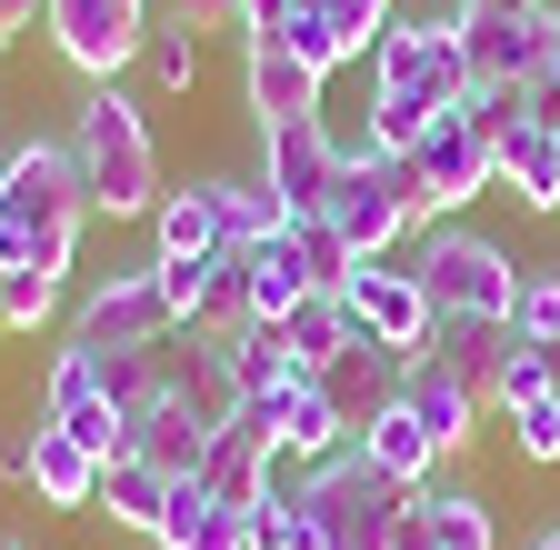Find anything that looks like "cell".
<instances>
[{"mask_svg":"<svg viewBox=\"0 0 560 550\" xmlns=\"http://www.w3.org/2000/svg\"><path fill=\"white\" fill-rule=\"evenodd\" d=\"M81 221H91V190H81V161H70V141H21L11 161H0V270H70V250H81Z\"/></svg>","mask_w":560,"mask_h":550,"instance_id":"1","label":"cell"},{"mask_svg":"<svg viewBox=\"0 0 560 550\" xmlns=\"http://www.w3.org/2000/svg\"><path fill=\"white\" fill-rule=\"evenodd\" d=\"M70 161H81L91 211H110V221L161 211V141H151V120H140V101L120 81H101L81 110H70Z\"/></svg>","mask_w":560,"mask_h":550,"instance_id":"2","label":"cell"},{"mask_svg":"<svg viewBox=\"0 0 560 550\" xmlns=\"http://www.w3.org/2000/svg\"><path fill=\"white\" fill-rule=\"evenodd\" d=\"M400 270L420 281V301L441 320H511V301H521V260L490 231H470V221H431Z\"/></svg>","mask_w":560,"mask_h":550,"instance_id":"3","label":"cell"},{"mask_svg":"<svg viewBox=\"0 0 560 550\" xmlns=\"http://www.w3.org/2000/svg\"><path fill=\"white\" fill-rule=\"evenodd\" d=\"M291 491H301V511H311V550H390V520H400V501H410V491H390V480L371 470L361 441H350L340 460H311Z\"/></svg>","mask_w":560,"mask_h":550,"instance_id":"4","label":"cell"},{"mask_svg":"<svg viewBox=\"0 0 560 550\" xmlns=\"http://www.w3.org/2000/svg\"><path fill=\"white\" fill-rule=\"evenodd\" d=\"M371 91L381 101H420V110H460L470 101V50H460V21H390L381 50H371Z\"/></svg>","mask_w":560,"mask_h":550,"instance_id":"5","label":"cell"},{"mask_svg":"<svg viewBox=\"0 0 560 550\" xmlns=\"http://www.w3.org/2000/svg\"><path fill=\"white\" fill-rule=\"evenodd\" d=\"M320 211H330V231L361 260H390L420 231V180H410V161H340V180H330Z\"/></svg>","mask_w":560,"mask_h":550,"instance_id":"6","label":"cell"},{"mask_svg":"<svg viewBox=\"0 0 560 550\" xmlns=\"http://www.w3.org/2000/svg\"><path fill=\"white\" fill-rule=\"evenodd\" d=\"M180 320L161 301V270H110L91 281V301L70 311V351H161Z\"/></svg>","mask_w":560,"mask_h":550,"instance_id":"7","label":"cell"},{"mask_svg":"<svg viewBox=\"0 0 560 550\" xmlns=\"http://www.w3.org/2000/svg\"><path fill=\"white\" fill-rule=\"evenodd\" d=\"M40 31H50V50L70 71L120 81V60H140V40H151V0H50Z\"/></svg>","mask_w":560,"mask_h":550,"instance_id":"8","label":"cell"},{"mask_svg":"<svg viewBox=\"0 0 560 550\" xmlns=\"http://www.w3.org/2000/svg\"><path fill=\"white\" fill-rule=\"evenodd\" d=\"M410 180H420V221H460L470 200H490V190H501V151H490L480 130L451 110L431 141L410 151Z\"/></svg>","mask_w":560,"mask_h":550,"instance_id":"9","label":"cell"},{"mask_svg":"<svg viewBox=\"0 0 560 550\" xmlns=\"http://www.w3.org/2000/svg\"><path fill=\"white\" fill-rule=\"evenodd\" d=\"M330 180H340V141H330V120H280V130H260V190H270L291 221L320 211Z\"/></svg>","mask_w":560,"mask_h":550,"instance_id":"10","label":"cell"},{"mask_svg":"<svg viewBox=\"0 0 560 550\" xmlns=\"http://www.w3.org/2000/svg\"><path fill=\"white\" fill-rule=\"evenodd\" d=\"M241 91H250V120L280 130V120H320L330 71H311V60L291 40H270V31H241Z\"/></svg>","mask_w":560,"mask_h":550,"instance_id":"11","label":"cell"},{"mask_svg":"<svg viewBox=\"0 0 560 550\" xmlns=\"http://www.w3.org/2000/svg\"><path fill=\"white\" fill-rule=\"evenodd\" d=\"M340 301H350V320H361L381 351H400V361H410V351H431V320H441V311L420 301V281H410L400 260H361V281H350Z\"/></svg>","mask_w":560,"mask_h":550,"instance_id":"12","label":"cell"},{"mask_svg":"<svg viewBox=\"0 0 560 550\" xmlns=\"http://www.w3.org/2000/svg\"><path fill=\"white\" fill-rule=\"evenodd\" d=\"M40 421H60L81 450H101V460H130V421L101 400V381H91V351H50V381H40Z\"/></svg>","mask_w":560,"mask_h":550,"instance_id":"13","label":"cell"},{"mask_svg":"<svg viewBox=\"0 0 560 550\" xmlns=\"http://www.w3.org/2000/svg\"><path fill=\"white\" fill-rule=\"evenodd\" d=\"M210 441H221V421H210L200 400H180L171 381H161V400H151V410H130V460H151L161 480H200Z\"/></svg>","mask_w":560,"mask_h":550,"instance_id":"14","label":"cell"},{"mask_svg":"<svg viewBox=\"0 0 560 550\" xmlns=\"http://www.w3.org/2000/svg\"><path fill=\"white\" fill-rule=\"evenodd\" d=\"M451 21H460V50H470V81H530L540 60H560V0L521 11V21H470V11H451Z\"/></svg>","mask_w":560,"mask_h":550,"instance_id":"15","label":"cell"},{"mask_svg":"<svg viewBox=\"0 0 560 550\" xmlns=\"http://www.w3.org/2000/svg\"><path fill=\"white\" fill-rule=\"evenodd\" d=\"M400 371H410L400 351H381V340H371V330H350V351H340L330 371H311V381L330 390V410H340V421H350V431H371V421H381V410L400 400Z\"/></svg>","mask_w":560,"mask_h":550,"instance_id":"16","label":"cell"},{"mask_svg":"<svg viewBox=\"0 0 560 550\" xmlns=\"http://www.w3.org/2000/svg\"><path fill=\"white\" fill-rule=\"evenodd\" d=\"M400 400L431 421V441H441V460H460L470 441H480V400H470V381L460 371H441L431 351H410V371H400Z\"/></svg>","mask_w":560,"mask_h":550,"instance_id":"17","label":"cell"},{"mask_svg":"<svg viewBox=\"0 0 560 550\" xmlns=\"http://www.w3.org/2000/svg\"><path fill=\"white\" fill-rule=\"evenodd\" d=\"M511 340H521L511 320H431V361H441V371H460L480 410H501V371H511Z\"/></svg>","mask_w":560,"mask_h":550,"instance_id":"18","label":"cell"},{"mask_svg":"<svg viewBox=\"0 0 560 550\" xmlns=\"http://www.w3.org/2000/svg\"><path fill=\"white\" fill-rule=\"evenodd\" d=\"M101 450H81L60 421H31V491L50 501V511H101Z\"/></svg>","mask_w":560,"mask_h":550,"instance_id":"19","label":"cell"},{"mask_svg":"<svg viewBox=\"0 0 560 550\" xmlns=\"http://www.w3.org/2000/svg\"><path fill=\"white\" fill-rule=\"evenodd\" d=\"M350 441H361V431L330 410V390H320L311 371H301V381H280V460H301V470H311V460H340Z\"/></svg>","mask_w":560,"mask_h":550,"instance_id":"20","label":"cell"},{"mask_svg":"<svg viewBox=\"0 0 560 550\" xmlns=\"http://www.w3.org/2000/svg\"><path fill=\"white\" fill-rule=\"evenodd\" d=\"M361 450H371V470L390 480V491H431V470H441V441H431V421H420L410 400L381 410V421L361 431Z\"/></svg>","mask_w":560,"mask_h":550,"instance_id":"21","label":"cell"},{"mask_svg":"<svg viewBox=\"0 0 560 550\" xmlns=\"http://www.w3.org/2000/svg\"><path fill=\"white\" fill-rule=\"evenodd\" d=\"M151 231H161V260H210V250H231V241H221V180H190V190H161Z\"/></svg>","mask_w":560,"mask_h":550,"instance_id":"22","label":"cell"},{"mask_svg":"<svg viewBox=\"0 0 560 550\" xmlns=\"http://www.w3.org/2000/svg\"><path fill=\"white\" fill-rule=\"evenodd\" d=\"M161 550H250V511L210 501L200 480H180V491H171V520H161Z\"/></svg>","mask_w":560,"mask_h":550,"instance_id":"23","label":"cell"},{"mask_svg":"<svg viewBox=\"0 0 560 550\" xmlns=\"http://www.w3.org/2000/svg\"><path fill=\"white\" fill-rule=\"evenodd\" d=\"M171 491H180V480H161L151 460H110V470H101V511H110V530H140V540H161Z\"/></svg>","mask_w":560,"mask_h":550,"instance_id":"24","label":"cell"},{"mask_svg":"<svg viewBox=\"0 0 560 550\" xmlns=\"http://www.w3.org/2000/svg\"><path fill=\"white\" fill-rule=\"evenodd\" d=\"M501 190L521 200V211H560V141L540 120H521L511 141H501Z\"/></svg>","mask_w":560,"mask_h":550,"instance_id":"25","label":"cell"},{"mask_svg":"<svg viewBox=\"0 0 560 550\" xmlns=\"http://www.w3.org/2000/svg\"><path fill=\"white\" fill-rule=\"evenodd\" d=\"M241 260H250V311H260V320H291V311L311 301V281H301V250H291V221H280L270 241H250Z\"/></svg>","mask_w":560,"mask_h":550,"instance_id":"26","label":"cell"},{"mask_svg":"<svg viewBox=\"0 0 560 550\" xmlns=\"http://www.w3.org/2000/svg\"><path fill=\"white\" fill-rule=\"evenodd\" d=\"M280 381H301L291 330H280V320H250V330L231 340V390H241V400H260V390H280Z\"/></svg>","mask_w":560,"mask_h":550,"instance_id":"27","label":"cell"},{"mask_svg":"<svg viewBox=\"0 0 560 550\" xmlns=\"http://www.w3.org/2000/svg\"><path fill=\"white\" fill-rule=\"evenodd\" d=\"M260 311H250V260L241 250H210V281H200V330L210 340H241Z\"/></svg>","mask_w":560,"mask_h":550,"instance_id":"28","label":"cell"},{"mask_svg":"<svg viewBox=\"0 0 560 550\" xmlns=\"http://www.w3.org/2000/svg\"><path fill=\"white\" fill-rule=\"evenodd\" d=\"M291 250H301V281L311 291H350V281H361V250L330 231V211H301L291 221Z\"/></svg>","mask_w":560,"mask_h":550,"instance_id":"29","label":"cell"},{"mask_svg":"<svg viewBox=\"0 0 560 550\" xmlns=\"http://www.w3.org/2000/svg\"><path fill=\"white\" fill-rule=\"evenodd\" d=\"M91 381H101V400L130 421V410L161 400V351H91Z\"/></svg>","mask_w":560,"mask_h":550,"instance_id":"30","label":"cell"},{"mask_svg":"<svg viewBox=\"0 0 560 550\" xmlns=\"http://www.w3.org/2000/svg\"><path fill=\"white\" fill-rule=\"evenodd\" d=\"M280 221H291V211H280V200H270L260 180H221V241H231V250H250V241H270Z\"/></svg>","mask_w":560,"mask_h":550,"instance_id":"31","label":"cell"},{"mask_svg":"<svg viewBox=\"0 0 560 550\" xmlns=\"http://www.w3.org/2000/svg\"><path fill=\"white\" fill-rule=\"evenodd\" d=\"M140 71H151L161 91H190V81H200V31H180V21H151V40H140Z\"/></svg>","mask_w":560,"mask_h":550,"instance_id":"32","label":"cell"},{"mask_svg":"<svg viewBox=\"0 0 560 550\" xmlns=\"http://www.w3.org/2000/svg\"><path fill=\"white\" fill-rule=\"evenodd\" d=\"M420 501H431V520H441V550H501L490 501H470V491H420Z\"/></svg>","mask_w":560,"mask_h":550,"instance_id":"33","label":"cell"},{"mask_svg":"<svg viewBox=\"0 0 560 550\" xmlns=\"http://www.w3.org/2000/svg\"><path fill=\"white\" fill-rule=\"evenodd\" d=\"M50 311H60V281H50V270H31V260L0 270V330H40Z\"/></svg>","mask_w":560,"mask_h":550,"instance_id":"34","label":"cell"},{"mask_svg":"<svg viewBox=\"0 0 560 550\" xmlns=\"http://www.w3.org/2000/svg\"><path fill=\"white\" fill-rule=\"evenodd\" d=\"M511 441H521V460H560V390H521L511 410Z\"/></svg>","mask_w":560,"mask_h":550,"instance_id":"35","label":"cell"},{"mask_svg":"<svg viewBox=\"0 0 560 550\" xmlns=\"http://www.w3.org/2000/svg\"><path fill=\"white\" fill-rule=\"evenodd\" d=\"M250 550H311V511H301L291 480H280V491L250 511Z\"/></svg>","mask_w":560,"mask_h":550,"instance_id":"36","label":"cell"},{"mask_svg":"<svg viewBox=\"0 0 560 550\" xmlns=\"http://www.w3.org/2000/svg\"><path fill=\"white\" fill-rule=\"evenodd\" d=\"M511 330H521V340H540V351L560 340V270H521V301H511Z\"/></svg>","mask_w":560,"mask_h":550,"instance_id":"37","label":"cell"},{"mask_svg":"<svg viewBox=\"0 0 560 550\" xmlns=\"http://www.w3.org/2000/svg\"><path fill=\"white\" fill-rule=\"evenodd\" d=\"M320 11H330V31H340V50H350V60H371V50H381V31L400 21L390 0H320Z\"/></svg>","mask_w":560,"mask_h":550,"instance_id":"38","label":"cell"},{"mask_svg":"<svg viewBox=\"0 0 560 550\" xmlns=\"http://www.w3.org/2000/svg\"><path fill=\"white\" fill-rule=\"evenodd\" d=\"M151 270H161L171 320H200V281H210V260H151Z\"/></svg>","mask_w":560,"mask_h":550,"instance_id":"39","label":"cell"},{"mask_svg":"<svg viewBox=\"0 0 560 550\" xmlns=\"http://www.w3.org/2000/svg\"><path fill=\"white\" fill-rule=\"evenodd\" d=\"M180 31H250V0H171Z\"/></svg>","mask_w":560,"mask_h":550,"instance_id":"40","label":"cell"},{"mask_svg":"<svg viewBox=\"0 0 560 550\" xmlns=\"http://www.w3.org/2000/svg\"><path fill=\"white\" fill-rule=\"evenodd\" d=\"M390 550H441V520H431V501H400V520H390Z\"/></svg>","mask_w":560,"mask_h":550,"instance_id":"41","label":"cell"},{"mask_svg":"<svg viewBox=\"0 0 560 550\" xmlns=\"http://www.w3.org/2000/svg\"><path fill=\"white\" fill-rule=\"evenodd\" d=\"M451 11H470V21H521V11H550V0H451Z\"/></svg>","mask_w":560,"mask_h":550,"instance_id":"42","label":"cell"},{"mask_svg":"<svg viewBox=\"0 0 560 550\" xmlns=\"http://www.w3.org/2000/svg\"><path fill=\"white\" fill-rule=\"evenodd\" d=\"M40 11H50V0H0V50H11V40H21V31H31Z\"/></svg>","mask_w":560,"mask_h":550,"instance_id":"43","label":"cell"},{"mask_svg":"<svg viewBox=\"0 0 560 550\" xmlns=\"http://www.w3.org/2000/svg\"><path fill=\"white\" fill-rule=\"evenodd\" d=\"M530 550H560V520H550V530H540V540H530Z\"/></svg>","mask_w":560,"mask_h":550,"instance_id":"44","label":"cell"},{"mask_svg":"<svg viewBox=\"0 0 560 550\" xmlns=\"http://www.w3.org/2000/svg\"><path fill=\"white\" fill-rule=\"evenodd\" d=\"M550 390H560V340H550Z\"/></svg>","mask_w":560,"mask_h":550,"instance_id":"45","label":"cell"},{"mask_svg":"<svg viewBox=\"0 0 560 550\" xmlns=\"http://www.w3.org/2000/svg\"><path fill=\"white\" fill-rule=\"evenodd\" d=\"M0 550H31V540H0Z\"/></svg>","mask_w":560,"mask_h":550,"instance_id":"46","label":"cell"}]
</instances>
